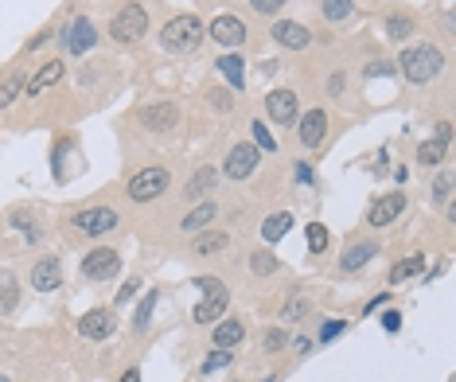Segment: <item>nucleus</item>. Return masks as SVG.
Listing matches in <instances>:
<instances>
[{"label": "nucleus", "instance_id": "1", "mask_svg": "<svg viewBox=\"0 0 456 382\" xmlns=\"http://www.w3.org/2000/svg\"><path fill=\"white\" fill-rule=\"evenodd\" d=\"M398 67H402V78H406V82L425 86V82H433V78L444 71V55H441V47L421 43V47H406V51H402Z\"/></svg>", "mask_w": 456, "mask_h": 382}, {"label": "nucleus", "instance_id": "2", "mask_svg": "<svg viewBox=\"0 0 456 382\" xmlns=\"http://www.w3.org/2000/svg\"><path fill=\"white\" fill-rule=\"evenodd\" d=\"M207 27L199 16H176V20H168L164 24V32H160V43H164V51H176V55H187V51H195L199 43H203Z\"/></svg>", "mask_w": 456, "mask_h": 382}, {"label": "nucleus", "instance_id": "3", "mask_svg": "<svg viewBox=\"0 0 456 382\" xmlns=\"http://www.w3.org/2000/svg\"><path fill=\"white\" fill-rule=\"evenodd\" d=\"M141 36H148V12H144V4L117 8V16L109 20V39L113 43H137Z\"/></svg>", "mask_w": 456, "mask_h": 382}, {"label": "nucleus", "instance_id": "4", "mask_svg": "<svg viewBox=\"0 0 456 382\" xmlns=\"http://www.w3.org/2000/svg\"><path fill=\"white\" fill-rule=\"evenodd\" d=\"M195 285L203 289V300L195 304L192 320H195V324H211V320H218V316L227 312V300H230L227 285H223L218 277H195Z\"/></svg>", "mask_w": 456, "mask_h": 382}, {"label": "nucleus", "instance_id": "5", "mask_svg": "<svg viewBox=\"0 0 456 382\" xmlns=\"http://www.w3.org/2000/svg\"><path fill=\"white\" fill-rule=\"evenodd\" d=\"M168 183H172V176L164 168L152 164V168H141V172L125 183V191H129L133 203H152V199H160V195L168 191Z\"/></svg>", "mask_w": 456, "mask_h": 382}, {"label": "nucleus", "instance_id": "6", "mask_svg": "<svg viewBox=\"0 0 456 382\" xmlns=\"http://www.w3.org/2000/svg\"><path fill=\"white\" fill-rule=\"evenodd\" d=\"M71 223H74V230H82L86 238H102V234H109V230H117L121 215L113 211V207H86V211H78Z\"/></svg>", "mask_w": 456, "mask_h": 382}, {"label": "nucleus", "instance_id": "7", "mask_svg": "<svg viewBox=\"0 0 456 382\" xmlns=\"http://www.w3.org/2000/svg\"><path fill=\"white\" fill-rule=\"evenodd\" d=\"M121 273V254L109 250V246H98L82 258V277L86 281H109V277Z\"/></svg>", "mask_w": 456, "mask_h": 382}, {"label": "nucleus", "instance_id": "8", "mask_svg": "<svg viewBox=\"0 0 456 382\" xmlns=\"http://www.w3.org/2000/svg\"><path fill=\"white\" fill-rule=\"evenodd\" d=\"M137 121H141L148 133H172L180 125V106H176V102H152V106L137 109Z\"/></svg>", "mask_w": 456, "mask_h": 382}, {"label": "nucleus", "instance_id": "9", "mask_svg": "<svg viewBox=\"0 0 456 382\" xmlns=\"http://www.w3.org/2000/svg\"><path fill=\"white\" fill-rule=\"evenodd\" d=\"M258 160H262V153H258V144L242 141L234 144L227 153V164H223V176L227 179H250L253 172H258Z\"/></svg>", "mask_w": 456, "mask_h": 382}, {"label": "nucleus", "instance_id": "10", "mask_svg": "<svg viewBox=\"0 0 456 382\" xmlns=\"http://www.w3.org/2000/svg\"><path fill=\"white\" fill-rule=\"evenodd\" d=\"M402 211H406V191H390V195H378V199L371 203L367 223H371L374 230H386L402 218Z\"/></svg>", "mask_w": 456, "mask_h": 382}, {"label": "nucleus", "instance_id": "11", "mask_svg": "<svg viewBox=\"0 0 456 382\" xmlns=\"http://www.w3.org/2000/svg\"><path fill=\"white\" fill-rule=\"evenodd\" d=\"M98 43V32L94 24L86 20V16H74L71 24H67V32H62V47L71 51V55H86V51Z\"/></svg>", "mask_w": 456, "mask_h": 382}, {"label": "nucleus", "instance_id": "12", "mask_svg": "<svg viewBox=\"0 0 456 382\" xmlns=\"http://www.w3.org/2000/svg\"><path fill=\"white\" fill-rule=\"evenodd\" d=\"M265 113H269L273 125H293L297 113H300L297 94H293V90H273V94H265Z\"/></svg>", "mask_w": 456, "mask_h": 382}, {"label": "nucleus", "instance_id": "13", "mask_svg": "<svg viewBox=\"0 0 456 382\" xmlns=\"http://www.w3.org/2000/svg\"><path fill=\"white\" fill-rule=\"evenodd\" d=\"M113 328H117L113 308H90L82 320H78V332H82L86 339H109V335H113Z\"/></svg>", "mask_w": 456, "mask_h": 382}, {"label": "nucleus", "instance_id": "14", "mask_svg": "<svg viewBox=\"0 0 456 382\" xmlns=\"http://www.w3.org/2000/svg\"><path fill=\"white\" fill-rule=\"evenodd\" d=\"M62 74H67V67H62V59H47L43 67H39L32 78H27V86H24V94L27 98H39V94H47L51 86H59L62 82Z\"/></svg>", "mask_w": 456, "mask_h": 382}, {"label": "nucleus", "instance_id": "15", "mask_svg": "<svg viewBox=\"0 0 456 382\" xmlns=\"http://www.w3.org/2000/svg\"><path fill=\"white\" fill-rule=\"evenodd\" d=\"M211 39L218 47H242L246 43V24L238 16H215L211 20Z\"/></svg>", "mask_w": 456, "mask_h": 382}, {"label": "nucleus", "instance_id": "16", "mask_svg": "<svg viewBox=\"0 0 456 382\" xmlns=\"http://www.w3.org/2000/svg\"><path fill=\"white\" fill-rule=\"evenodd\" d=\"M273 39L285 51H304L308 43H312V32H308L304 24H293V20H277V24H273Z\"/></svg>", "mask_w": 456, "mask_h": 382}, {"label": "nucleus", "instance_id": "17", "mask_svg": "<svg viewBox=\"0 0 456 382\" xmlns=\"http://www.w3.org/2000/svg\"><path fill=\"white\" fill-rule=\"evenodd\" d=\"M297 137H300V144H304V148L324 144V137H328V113H324V109H308V113H304V121H300Z\"/></svg>", "mask_w": 456, "mask_h": 382}, {"label": "nucleus", "instance_id": "18", "mask_svg": "<svg viewBox=\"0 0 456 382\" xmlns=\"http://www.w3.org/2000/svg\"><path fill=\"white\" fill-rule=\"evenodd\" d=\"M59 285H62L59 258H39L36 269H32V289H36V293H55Z\"/></svg>", "mask_w": 456, "mask_h": 382}, {"label": "nucleus", "instance_id": "19", "mask_svg": "<svg viewBox=\"0 0 456 382\" xmlns=\"http://www.w3.org/2000/svg\"><path fill=\"white\" fill-rule=\"evenodd\" d=\"M215 183H218V172H215L211 164H203V168H195V172H192V179L183 183V195L199 203V199H207V195L215 191Z\"/></svg>", "mask_w": 456, "mask_h": 382}, {"label": "nucleus", "instance_id": "20", "mask_svg": "<svg viewBox=\"0 0 456 382\" xmlns=\"http://www.w3.org/2000/svg\"><path fill=\"white\" fill-rule=\"evenodd\" d=\"M230 246V234H223V230H199L192 242V254L195 258H211V254H223Z\"/></svg>", "mask_w": 456, "mask_h": 382}, {"label": "nucleus", "instance_id": "21", "mask_svg": "<svg viewBox=\"0 0 456 382\" xmlns=\"http://www.w3.org/2000/svg\"><path fill=\"white\" fill-rule=\"evenodd\" d=\"M374 254H378V246H374V242H351L347 254L339 258V269H343V273H355V269H363V265L371 262Z\"/></svg>", "mask_w": 456, "mask_h": 382}, {"label": "nucleus", "instance_id": "22", "mask_svg": "<svg viewBox=\"0 0 456 382\" xmlns=\"http://www.w3.org/2000/svg\"><path fill=\"white\" fill-rule=\"evenodd\" d=\"M215 215H218L215 199H199V207H195L192 215L180 223V230H187V234H199V230H207L211 223H215Z\"/></svg>", "mask_w": 456, "mask_h": 382}, {"label": "nucleus", "instance_id": "23", "mask_svg": "<svg viewBox=\"0 0 456 382\" xmlns=\"http://www.w3.org/2000/svg\"><path fill=\"white\" fill-rule=\"evenodd\" d=\"M242 339H246V324L242 320H218V328H215V335H211V344L215 347H238Z\"/></svg>", "mask_w": 456, "mask_h": 382}, {"label": "nucleus", "instance_id": "24", "mask_svg": "<svg viewBox=\"0 0 456 382\" xmlns=\"http://www.w3.org/2000/svg\"><path fill=\"white\" fill-rule=\"evenodd\" d=\"M20 304V277L12 269H0V312H16Z\"/></svg>", "mask_w": 456, "mask_h": 382}, {"label": "nucleus", "instance_id": "25", "mask_svg": "<svg viewBox=\"0 0 456 382\" xmlns=\"http://www.w3.org/2000/svg\"><path fill=\"white\" fill-rule=\"evenodd\" d=\"M288 230H293V215H288V211H277V215H269L262 223V238L265 242H281Z\"/></svg>", "mask_w": 456, "mask_h": 382}, {"label": "nucleus", "instance_id": "26", "mask_svg": "<svg viewBox=\"0 0 456 382\" xmlns=\"http://www.w3.org/2000/svg\"><path fill=\"white\" fill-rule=\"evenodd\" d=\"M421 269H425V254H409V258H402V262L390 269V285H402L409 277H418Z\"/></svg>", "mask_w": 456, "mask_h": 382}, {"label": "nucleus", "instance_id": "27", "mask_svg": "<svg viewBox=\"0 0 456 382\" xmlns=\"http://www.w3.org/2000/svg\"><path fill=\"white\" fill-rule=\"evenodd\" d=\"M218 71H223V78H227L234 90L246 86V63H242V55H223V59H218Z\"/></svg>", "mask_w": 456, "mask_h": 382}, {"label": "nucleus", "instance_id": "28", "mask_svg": "<svg viewBox=\"0 0 456 382\" xmlns=\"http://www.w3.org/2000/svg\"><path fill=\"white\" fill-rule=\"evenodd\" d=\"M24 86H27L24 71H12V74H8V78L0 82V109H8L16 98H24Z\"/></svg>", "mask_w": 456, "mask_h": 382}, {"label": "nucleus", "instance_id": "29", "mask_svg": "<svg viewBox=\"0 0 456 382\" xmlns=\"http://www.w3.org/2000/svg\"><path fill=\"white\" fill-rule=\"evenodd\" d=\"M157 289H148V297H141V304H137V316H133V328L137 332H144L148 328V320H152V308H157Z\"/></svg>", "mask_w": 456, "mask_h": 382}, {"label": "nucleus", "instance_id": "30", "mask_svg": "<svg viewBox=\"0 0 456 382\" xmlns=\"http://www.w3.org/2000/svg\"><path fill=\"white\" fill-rule=\"evenodd\" d=\"M324 16L332 24H343L355 16V0H324Z\"/></svg>", "mask_w": 456, "mask_h": 382}, {"label": "nucleus", "instance_id": "31", "mask_svg": "<svg viewBox=\"0 0 456 382\" xmlns=\"http://www.w3.org/2000/svg\"><path fill=\"white\" fill-rule=\"evenodd\" d=\"M441 160H444V144H441V141L418 144V164H421V168H437Z\"/></svg>", "mask_w": 456, "mask_h": 382}, {"label": "nucleus", "instance_id": "32", "mask_svg": "<svg viewBox=\"0 0 456 382\" xmlns=\"http://www.w3.org/2000/svg\"><path fill=\"white\" fill-rule=\"evenodd\" d=\"M308 308H312V304H308V300L297 293V297L285 300V308H281V320H285V324H297V320H304V316H308Z\"/></svg>", "mask_w": 456, "mask_h": 382}, {"label": "nucleus", "instance_id": "33", "mask_svg": "<svg viewBox=\"0 0 456 382\" xmlns=\"http://www.w3.org/2000/svg\"><path fill=\"white\" fill-rule=\"evenodd\" d=\"M277 265H281V262H277V258H273L269 250H258V254H250V269H253L258 277H273V273H277Z\"/></svg>", "mask_w": 456, "mask_h": 382}, {"label": "nucleus", "instance_id": "34", "mask_svg": "<svg viewBox=\"0 0 456 382\" xmlns=\"http://www.w3.org/2000/svg\"><path fill=\"white\" fill-rule=\"evenodd\" d=\"M386 36L394 39V43L409 39L413 36V20H409V16H390V20H386Z\"/></svg>", "mask_w": 456, "mask_h": 382}, {"label": "nucleus", "instance_id": "35", "mask_svg": "<svg viewBox=\"0 0 456 382\" xmlns=\"http://www.w3.org/2000/svg\"><path fill=\"white\" fill-rule=\"evenodd\" d=\"M304 234H308V254H324L328 250V227L324 223H308Z\"/></svg>", "mask_w": 456, "mask_h": 382}, {"label": "nucleus", "instance_id": "36", "mask_svg": "<svg viewBox=\"0 0 456 382\" xmlns=\"http://www.w3.org/2000/svg\"><path fill=\"white\" fill-rule=\"evenodd\" d=\"M285 344H288V332H285V328H265V335H262V351L277 355V351H285Z\"/></svg>", "mask_w": 456, "mask_h": 382}, {"label": "nucleus", "instance_id": "37", "mask_svg": "<svg viewBox=\"0 0 456 382\" xmlns=\"http://www.w3.org/2000/svg\"><path fill=\"white\" fill-rule=\"evenodd\" d=\"M250 129H253V144H258V153H277V141H273V133L265 129L262 121H253Z\"/></svg>", "mask_w": 456, "mask_h": 382}, {"label": "nucleus", "instance_id": "38", "mask_svg": "<svg viewBox=\"0 0 456 382\" xmlns=\"http://www.w3.org/2000/svg\"><path fill=\"white\" fill-rule=\"evenodd\" d=\"M223 367H230V351H227V347H218V351H211V355L203 359L207 374H211V370H223Z\"/></svg>", "mask_w": 456, "mask_h": 382}, {"label": "nucleus", "instance_id": "39", "mask_svg": "<svg viewBox=\"0 0 456 382\" xmlns=\"http://www.w3.org/2000/svg\"><path fill=\"white\" fill-rule=\"evenodd\" d=\"M433 199H437V203H448V199H453V176H448V172L433 183Z\"/></svg>", "mask_w": 456, "mask_h": 382}, {"label": "nucleus", "instance_id": "40", "mask_svg": "<svg viewBox=\"0 0 456 382\" xmlns=\"http://www.w3.org/2000/svg\"><path fill=\"white\" fill-rule=\"evenodd\" d=\"M141 277H129V281H125V285H121V293H117V300H113V304H125V300H133L137 297V293H141Z\"/></svg>", "mask_w": 456, "mask_h": 382}, {"label": "nucleus", "instance_id": "41", "mask_svg": "<svg viewBox=\"0 0 456 382\" xmlns=\"http://www.w3.org/2000/svg\"><path fill=\"white\" fill-rule=\"evenodd\" d=\"M288 0H250V8L253 12H262V16H273V12H281Z\"/></svg>", "mask_w": 456, "mask_h": 382}, {"label": "nucleus", "instance_id": "42", "mask_svg": "<svg viewBox=\"0 0 456 382\" xmlns=\"http://www.w3.org/2000/svg\"><path fill=\"white\" fill-rule=\"evenodd\" d=\"M207 98H211V106H215V109H223V113H227V109L234 106V102H230V94L223 90V86H215V90H211Z\"/></svg>", "mask_w": 456, "mask_h": 382}, {"label": "nucleus", "instance_id": "43", "mask_svg": "<svg viewBox=\"0 0 456 382\" xmlns=\"http://www.w3.org/2000/svg\"><path fill=\"white\" fill-rule=\"evenodd\" d=\"M328 94H332V98H339V94H343V74H332V78H328Z\"/></svg>", "mask_w": 456, "mask_h": 382}, {"label": "nucleus", "instance_id": "44", "mask_svg": "<svg viewBox=\"0 0 456 382\" xmlns=\"http://www.w3.org/2000/svg\"><path fill=\"white\" fill-rule=\"evenodd\" d=\"M433 141L448 144V141H453V125H448V121H441V125H437V137H433Z\"/></svg>", "mask_w": 456, "mask_h": 382}, {"label": "nucleus", "instance_id": "45", "mask_svg": "<svg viewBox=\"0 0 456 382\" xmlns=\"http://www.w3.org/2000/svg\"><path fill=\"white\" fill-rule=\"evenodd\" d=\"M383 328H386V332H398V328H402V316H398V312H386V316H383Z\"/></svg>", "mask_w": 456, "mask_h": 382}, {"label": "nucleus", "instance_id": "46", "mask_svg": "<svg viewBox=\"0 0 456 382\" xmlns=\"http://www.w3.org/2000/svg\"><path fill=\"white\" fill-rule=\"evenodd\" d=\"M343 328H347V324H324V328H320V339H332V335H339V332H343Z\"/></svg>", "mask_w": 456, "mask_h": 382}, {"label": "nucleus", "instance_id": "47", "mask_svg": "<svg viewBox=\"0 0 456 382\" xmlns=\"http://www.w3.org/2000/svg\"><path fill=\"white\" fill-rule=\"evenodd\" d=\"M47 39H51V32H39V36H36V39H32V43H27V51H36V47H43V43H47Z\"/></svg>", "mask_w": 456, "mask_h": 382}, {"label": "nucleus", "instance_id": "48", "mask_svg": "<svg viewBox=\"0 0 456 382\" xmlns=\"http://www.w3.org/2000/svg\"><path fill=\"white\" fill-rule=\"evenodd\" d=\"M297 179H304V183H312V168H308V164H297Z\"/></svg>", "mask_w": 456, "mask_h": 382}, {"label": "nucleus", "instance_id": "49", "mask_svg": "<svg viewBox=\"0 0 456 382\" xmlns=\"http://www.w3.org/2000/svg\"><path fill=\"white\" fill-rule=\"evenodd\" d=\"M121 382H141V370H137V367H129L125 374H121Z\"/></svg>", "mask_w": 456, "mask_h": 382}, {"label": "nucleus", "instance_id": "50", "mask_svg": "<svg viewBox=\"0 0 456 382\" xmlns=\"http://www.w3.org/2000/svg\"><path fill=\"white\" fill-rule=\"evenodd\" d=\"M0 382H12V379H8V374H0Z\"/></svg>", "mask_w": 456, "mask_h": 382}]
</instances>
